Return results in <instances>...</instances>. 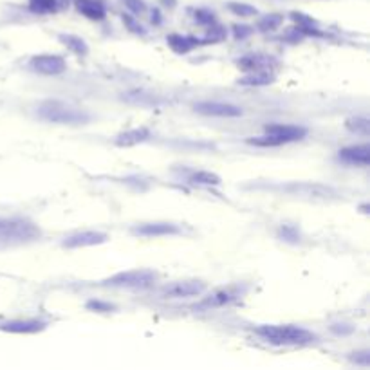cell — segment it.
Masks as SVG:
<instances>
[{"label": "cell", "instance_id": "1", "mask_svg": "<svg viewBox=\"0 0 370 370\" xmlns=\"http://www.w3.org/2000/svg\"><path fill=\"white\" fill-rule=\"evenodd\" d=\"M255 334L271 345H307L318 340L314 332L300 325H260Z\"/></svg>", "mask_w": 370, "mask_h": 370}, {"label": "cell", "instance_id": "2", "mask_svg": "<svg viewBox=\"0 0 370 370\" xmlns=\"http://www.w3.org/2000/svg\"><path fill=\"white\" fill-rule=\"evenodd\" d=\"M37 114H39L40 119L48 121V123L71 125V127L85 125L90 121V116L87 112L60 100L42 101L39 105V109H37Z\"/></svg>", "mask_w": 370, "mask_h": 370}, {"label": "cell", "instance_id": "3", "mask_svg": "<svg viewBox=\"0 0 370 370\" xmlns=\"http://www.w3.org/2000/svg\"><path fill=\"white\" fill-rule=\"evenodd\" d=\"M157 282V273L152 269H130L119 271L116 275L100 282L101 287L114 289H147Z\"/></svg>", "mask_w": 370, "mask_h": 370}, {"label": "cell", "instance_id": "4", "mask_svg": "<svg viewBox=\"0 0 370 370\" xmlns=\"http://www.w3.org/2000/svg\"><path fill=\"white\" fill-rule=\"evenodd\" d=\"M40 237V229L25 218L0 220V244L29 243Z\"/></svg>", "mask_w": 370, "mask_h": 370}, {"label": "cell", "instance_id": "5", "mask_svg": "<svg viewBox=\"0 0 370 370\" xmlns=\"http://www.w3.org/2000/svg\"><path fill=\"white\" fill-rule=\"evenodd\" d=\"M29 69L43 76H58L65 72L67 62L65 58L58 54H37L29 60Z\"/></svg>", "mask_w": 370, "mask_h": 370}, {"label": "cell", "instance_id": "6", "mask_svg": "<svg viewBox=\"0 0 370 370\" xmlns=\"http://www.w3.org/2000/svg\"><path fill=\"white\" fill-rule=\"evenodd\" d=\"M264 132L267 136H273L276 141L282 145H287V143L302 141V139L307 136V128L300 127V125H287V123H271L264 127Z\"/></svg>", "mask_w": 370, "mask_h": 370}, {"label": "cell", "instance_id": "7", "mask_svg": "<svg viewBox=\"0 0 370 370\" xmlns=\"http://www.w3.org/2000/svg\"><path fill=\"white\" fill-rule=\"evenodd\" d=\"M109 240V235L103 232H96V229H87V232L72 233L69 237L63 238L62 247L65 249H80V247H92L100 246Z\"/></svg>", "mask_w": 370, "mask_h": 370}, {"label": "cell", "instance_id": "8", "mask_svg": "<svg viewBox=\"0 0 370 370\" xmlns=\"http://www.w3.org/2000/svg\"><path fill=\"white\" fill-rule=\"evenodd\" d=\"M194 110L203 116H214V118H240L243 116L240 107L223 103V101H199L194 105Z\"/></svg>", "mask_w": 370, "mask_h": 370}, {"label": "cell", "instance_id": "9", "mask_svg": "<svg viewBox=\"0 0 370 370\" xmlns=\"http://www.w3.org/2000/svg\"><path fill=\"white\" fill-rule=\"evenodd\" d=\"M208 285L203 280H181L166 285L163 289V296L166 298H190V296H201Z\"/></svg>", "mask_w": 370, "mask_h": 370}, {"label": "cell", "instance_id": "10", "mask_svg": "<svg viewBox=\"0 0 370 370\" xmlns=\"http://www.w3.org/2000/svg\"><path fill=\"white\" fill-rule=\"evenodd\" d=\"M177 233H181V228L172 223H145L132 228V235L138 237H168Z\"/></svg>", "mask_w": 370, "mask_h": 370}, {"label": "cell", "instance_id": "11", "mask_svg": "<svg viewBox=\"0 0 370 370\" xmlns=\"http://www.w3.org/2000/svg\"><path fill=\"white\" fill-rule=\"evenodd\" d=\"M338 159L351 166H369L370 165V148L369 145H354L345 147L338 152Z\"/></svg>", "mask_w": 370, "mask_h": 370}, {"label": "cell", "instance_id": "12", "mask_svg": "<svg viewBox=\"0 0 370 370\" xmlns=\"http://www.w3.org/2000/svg\"><path fill=\"white\" fill-rule=\"evenodd\" d=\"M152 136L150 128L148 127H136L130 128V130H125V132L118 134L114 138V145L119 148H132L138 147L141 143L148 141Z\"/></svg>", "mask_w": 370, "mask_h": 370}, {"label": "cell", "instance_id": "13", "mask_svg": "<svg viewBox=\"0 0 370 370\" xmlns=\"http://www.w3.org/2000/svg\"><path fill=\"white\" fill-rule=\"evenodd\" d=\"M48 323L42 320H13L0 325V331L11 332V334H39L45 331Z\"/></svg>", "mask_w": 370, "mask_h": 370}, {"label": "cell", "instance_id": "14", "mask_svg": "<svg viewBox=\"0 0 370 370\" xmlns=\"http://www.w3.org/2000/svg\"><path fill=\"white\" fill-rule=\"evenodd\" d=\"M240 291L237 287H229V289H220L217 293H214L212 296L205 298L201 302L197 307L199 309H217L224 307V305H229L232 302H235L237 298H240Z\"/></svg>", "mask_w": 370, "mask_h": 370}, {"label": "cell", "instance_id": "15", "mask_svg": "<svg viewBox=\"0 0 370 370\" xmlns=\"http://www.w3.org/2000/svg\"><path fill=\"white\" fill-rule=\"evenodd\" d=\"M166 43H168V48L176 52V54H188L192 49L203 45L205 40L195 39V37H186V34L172 33L166 37Z\"/></svg>", "mask_w": 370, "mask_h": 370}, {"label": "cell", "instance_id": "16", "mask_svg": "<svg viewBox=\"0 0 370 370\" xmlns=\"http://www.w3.org/2000/svg\"><path fill=\"white\" fill-rule=\"evenodd\" d=\"M74 8H76L78 13L83 14L85 19L92 20V22H101L107 17V10L100 0H76Z\"/></svg>", "mask_w": 370, "mask_h": 370}, {"label": "cell", "instance_id": "17", "mask_svg": "<svg viewBox=\"0 0 370 370\" xmlns=\"http://www.w3.org/2000/svg\"><path fill=\"white\" fill-rule=\"evenodd\" d=\"M58 40H60V43L65 45L69 51L74 52L76 56H87V54H89V45H87L85 40L78 37V34H58Z\"/></svg>", "mask_w": 370, "mask_h": 370}, {"label": "cell", "instance_id": "18", "mask_svg": "<svg viewBox=\"0 0 370 370\" xmlns=\"http://www.w3.org/2000/svg\"><path fill=\"white\" fill-rule=\"evenodd\" d=\"M273 81H275V76H273L267 69H262V71L247 72L246 76L238 80V83H240V85L260 87V85H271Z\"/></svg>", "mask_w": 370, "mask_h": 370}, {"label": "cell", "instance_id": "19", "mask_svg": "<svg viewBox=\"0 0 370 370\" xmlns=\"http://www.w3.org/2000/svg\"><path fill=\"white\" fill-rule=\"evenodd\" d=\"M267 62H269V58L260 56V54H249V56H244L243 60H238L237 65L238 69H243V71H262V69H266Z\"/></svg>", "mask_w": 370, "mask_h": 370}, {"label": "cell", "instance_id": "20", "mask_svg": "<svg viewBox=\"0 0 370 370\" xmlns=\"http://www.w3.org/2000/svg\"><path fill=\"white\" fill-rule=\"evenodd\" d=\"M188 181H190L192 185H199V186H218L223 183L220 176H217V174L208 170L194 172V174L188 177Z\"/></svg>", "mask_w": 370, "mask_h": 370}, {"label": "cell", "instance_id": "21", "mask_svg": "<svg viewBox=\"0 0 370 370\" xmlns=\"http://www.w3.org/2000/svg\"><path fill=\"white\" fill-rule=\"evenodd\" d=\"M282 24H284V14L269 13L258 20L256 29H258V31H262V33H273V31H276V29L280 28Z\"/></svg>", "mask_w": 370, "mask_h": 370}, {"label": "cell", "instance_id": "22", "mask_svg": "<svg viewBox=\"0 0 370 370\" xmlns=\"http://www.w3.org/2000/svg\"><path fill=\"white\" fill-rule=\"evenodd\" d=\"M345 127L349 132L356 134V136H365L367 138V136L370 134V121L367 118H361V116L347 119Z\"/></svg>", "mask_w": 370, "mask_h": 370}, {"label": "cell", "instance_id": "23", "mask_svg": "<svg viewBox=\"0 0 370 370\" xmlns=\"http://www.w3.org/2000/svg\"><path fill=\"white\" fill-rule=\"evenodd\" d=\"M228 10L232 11L233 14H237L240 19H251V17H256L258 14V10H256L255 6L246 4V2H228Z\"/></svg>", "mask_w": 370, "mask_h": 370}, {"label": "cell", "instance_id": "24", "mask_svg": "<svg viewBox=\"0 0 370 370\" xmlns=\"http://www.w3.org/2000/svg\"><path fill=\"white\" fill-rule=\"evenodd\" d=\"M29 10L39 14H49L56 11V0H29Z\"/></svg>", "mask_w": 370, "mask_h": 370}, {"label": "cell", "instance_id": "25", "mask_svg": "<svg viewBox=\"0 0 370 370\" xmlns=\"http://www.w3.org/2000/svg\"><path fill=\"white\" fill-rule=\"evenodd\" d=\"M195 20L199 22L201 25H205V28H209V25L217 24V19H215V14L212 11L205 10V8H199V10L194 11Z\"/></svg>", "mask_w": 370, "mask_h": 370}, {"label": "cell", "instance_id": "26", "mask_svg": "<svg viewBox=\"0 0 370 370\" xmlns=\"http://www.w3.org/2000/svg\"><path fill=\"white\" fill-rule=\"evenodd\" d=\"M85 307L89 311H94V313H110L114 311V305L109 304V302H101V300H89L85 304Z\"/></svg>", "mask_w": 370, "mask_h": 370}, {"label": "cell", "instance_id": "27", "mask_svg": "<svg viewBox=\"0 0 370 370\" xmlns=\"http://www.w3.org/2000/svg\"><path fill=\"white\" fill-rule=\"evenodd\" d=\"M349 360L352 361V363H356V365L361 367H369L370 365V351H356L352 352V354H349Z\"/></svg>", "mask_w": 370, "mask_h": 370}, {"label": "cell", "instance_id": "28", "mask_svg": "<svg viewBox=\"0 0 370 370\" xmlns=\"http://www.w3.org/2000/svg\"><path fill=\"white\" fill-rule=\"evenodd\" d=\"M253 31H255V29L247 24H235L233 25V37H235L237 40L249 39V37L253 34Z\"/></svg>", "mask_w": 370, "mask_h": 370}, {"label": "cell", "instance_id": "29", "mask_svg": "<svg viewBox=\"0 0 370 370\" xmlns=\"http://www.w3.org/2000/svg\"><path fill=\"white\" fill-rule=\"evenodd\" d=\"M123 24L125 28L134 34H145V29L138 24V20L134 19L132 14H123Z\"/></svg>", "mask_w": 370, "mask_h": 370}, {"label": "cell", "instance_id": "30", "mask_svg": "<svg viewBox=\"0 0 370 370\" xmlns=\"http://www.w3.org/2000/svg\"><path fill=\"white\" fill-rule=\"evenodd\" d=\"M123 4L132 14H143L147 11V4L143 0H123Z\"/></svg>", "mask_w": 370, "mask_h": 370}, {"label": "cell", "instance_id": "31", "mask_svg": "<svg viewBox=\"0 0 370 370\" xmlns=\"http://www.w3.org/2000/svg\"><path fill=\"white\" fill-rule=\"evenodd\" d=\"M284 240H287V243H298V229L296 228H291V226H284V228L280 229V233H278Z\"/></svg>", "mask_w": 370, "mask_h": 370}, {"label": "cell", "instance_id": "32", "mask_svg": "<svg viewBox=\"0 0 370 370\" xmlns=\"http://www.w3.org/2000/svg\"><path fill=\"white\" fill-rule=\"evenodd\" d=\"M331 331L334 332V334H338V336H349V334H352V332H354V327H351V325H345V323H336V325H332Z\"/></svg>", "mask_w": 370, "mask_h": 370}]
</instances>
